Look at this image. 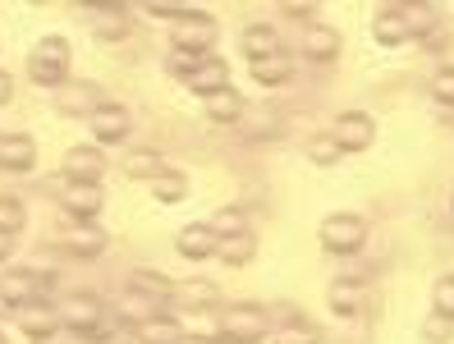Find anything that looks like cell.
<instances>
[{
    "label": "cell",
    "mask_w": 454,
    "mask_h": 344,
    "mask_svg": "<svg viewBox=\"0 0 454 344\" xmlns=\"http://www.w3.org/2000/svg\"><path fill=\"white\" fill-rule=\"evenodd\" d=\"M69 65H74V51L65 37H46L33 46V56H28V78L37 88L46 92H60L69 83Z\"/></svg>",
    "instance_id": "6da1fadb"
},
{
    "label": "cell",
    "mask_w": 454,
    "mask_h": 344,
    "mask_svg": "<svg viewBox=\"0 0 454 344\" xmlns=\"http://www.w3.org/2000/svg\"><path fill=\"white\" fill-rule=\"evenodd\" d=\"M317 239H322V248L335 253V257H354L367 244V225L354 216V211H335V216H326L322 225H317Z\"/></svg>",
    "instance_id": "7a4b0ae2"
},
{
    "label": "cell",
    "mask_w": 454,
    "mask_h": 344,
    "mask_svg": "<svg viewBox=\"0 0 454 344\" xmlns=\"http://www.w3.org/2000/svg\"><path fill=\"white\" fill-rule=\"evenodd\" d=\"M216 23H211L202 10H193L189 19H179L170 28V51H179V56H193V60H207L211 46H216Z\"/></svg>",
    "instance_id": "3957f363"
},
{
    "label": "cell",
    "mask_w": 454,
    "mask_h": 344,
    "mask_svg": "<svg viewBox=\"0 0 454 344\" xmlns=\"http://www.w3.org/2000/svg\"><path fill=\"white\" fill-rule=\"evenodd\" d=\"M225 344H262L266 340V308L262 303H230L221 312Z\"/></svg>",
    "instance_id": "277c9868"
},
{
    "label": "cell",
    "mask_w": 454,
    "mask_h": 344,
    "mask_svg": "<svg viewBox=\"0 0 454 344\" xmlns=\"http://www.w3.org/2000/svg\"><path fill=\"white\" fill-rule=\"evenodd\" d=\"M56 317H60V326H69L74 335H88L92 326L106 322V312H101V299L97 294H65L56 303Z\"/></svg>",
    "instance_id": "5b68a950"
},
{
    "label": "cell",
    "mask_w": 454,
    "mask_h": 344,
    "mask_svg": "<svg viewBox=\"0 0 454 344\" xmlns=\"http://www.w3.org/2000/svg\"><path fill=\"white\" fill-rule=\"evenodd\" d=\"M88 129H92V138H97V147H115L120 138H129V129H133V120H129V111L120 101H101L97 111L88 115Z\"/></svg>",
    "instance_id": "8992f818"
},
{
    "label": "cell",
    "mask_w": 454,
    "mask_h": 344,
    "mask_svg": "<svg viewBox=\"0 0 454 344\" xmlns=\"http://www.w3.org/2000/svg\"><path fill=\"white\" fill-rule=\"evenodd\" d=\"M46 299V285H42V271H10L0 280V303L23 312V308H37Z\"/></svg>",
    "instance_id": "52a82bcc"
},
{
    "label": "cell",
    "mask_w": 454,
    "mask_h": 344,
    "mask_svg": "<svg viewBox=\"0 0 454 344\" xmlns=\"http://www.w3.org/2000/svg\"><path fill=\"white\" fill-rule=\"evenodd\" d=\"M60 170H65L69 184H101V175H106V152H101L97 143H88V147H69V152H65V161H60Z\"/></svg>",
    "instance_id": "ba28073f"
},
{
    "label": "cell",
    "mask_w": 454,
    "mask_h": 344,
    "mask_svg": "<svg viewBox=\"0 0 454 344\" xmlns=\"http://www.w3.org/2000/svg\"><path fill=\"white\" fill-rule=\"evenodd\" d=\"M331 138L340 143V152H367L372 138H377V124H372V115H363V111H344L331 129Z\"/></svg>",
    "instance_id": "9c48e42d"
},
{
    "label": "cell",
    "mask_w": 454,
    "mask_h": 344,
    "mask_svg": "<svg viewBox=\"0 0 454 344\" xmlns=\"http://www.w3.org/2000/svg\"><path fill=\"white\" fill-rule=\"evenodd\" d=\"M184 83H189V92H198V97H216V92L230 88V65L221 56H207V60H198V69L184 78Z\"/></svg>",
    "instance_id": "30bf717a"
},
{
    "label": "cell",
    "mask_w": 454,
    "mask_h": 344,
    "mask_svg": "<svg viewBox=\"0 0 454 344\" xmlns=\"http://www.w3.org/2000/svg\"><path fill=\"white\" fill-rule=\"evenodd\" d=\"M303 56L312 65H331L340 56V28H331V23H308L303 28Z\"/></svg>",
    "instance_id": "8fae6325"
},
{
    "label": "cell",
    "mask_w": 454,
    "mask_h": 344,
    "mask_svg": "<svg viewBox=\"0 0 454 344\" xmlns=\"http://www.w3.org/2000/svg\"><path fill=\"white\" fill-rule=\"evenodd\" d=\"M60 202H65V211H69L74 221H92L106 198H101V184H69V179H65Z\"/></svg>",
    "instance_id": "7c38bea8"
},
{
    "label": "cell",
    "mask_w": 454,
    "mask_h": 344,
    "mask_svg": "<svg viewBox=\"0 0 454 344\" xmlns=\"http://www.w3.org/2000/svg\"><path fill=\"white\" fill-rule=\"evenodd\" d=\"M372 37H377L381 46H404V42H413L409 19H404V5H386V10H377V19H372Z\"/></svg>",
    "instance_id": "4fadbf2b"
},
{
    "label": "cell",
    "mask_w": 454,
    "mask_h": 344,
    "mask_svg": "<svg viewBox=\"0 0 454 344\" xmlns=\"http://www.w3.org/2000/svg\"><path fill=\"white\" fill-rule=\"evenodd\" d=\"M175 248H179V257H189V262H207V257H216L221 239L211 234V225H184L175 234Z\"/></svg>",
    "instance_id": "5bb4252c"
},
{
    "label": "cell",
    "mask_w": 454,
    "mask_h": 344,
    "mask_svg": "<svg viewBox=\"0 0 454 344\" xmlns=\"http://www.w3.org/2000/svg\"><path fill=\"white\" fill-rule=\"evenodd\" d=\"M60 244H65L74 257H88V262H92V257L106 253V234H101L92 221H74V225L60 234Z\"/></svg>",
    "instance_id": "9a60e30c"
},
{
    "label": "cell",
    "mask_w": 454,
    "mask_h": 344,
    "mask_svg": "<svg viewBox=\"0 0 454 344\" xmlns=\"http://www.w3.org/2000/svg\"><path fill=\"white\" fill-rule=\"evenodd\" d=\"M88 19H92V33L101 42H124L129 37V10L124 5H92Z\"/></svg>",
    "instance_id": "2e32d148"
},
{
    "label": "cell",
    "mask_w": 454,
    "mask_h": 344,
    "mask_svg": "<svg viewBox=\"0 0 454 344\" xmlns=\"http://www.w3.org/2000/svg\"><path fill=\"white\" fill-rule=\"evenodd\" d=\"M37 161V147L33 138H23V134H5V143H0V170H10V175H28Z\"/></svg>",
    "instance_id": "e0dca14e"
},
{
    "label": "cell",
    "mask_w": 454,
    "mask_h": 344,
    "mask_svg": "<svg viewBox=\"0 0 454 344\" xmlns=\"http://www.w3.org/2000/svg\"><path fill=\"white\" fill-rule=\"evenodd\" d=\"M239 51H244L253 65L266 60V56H280V33H276V28H266V23H248L244 37H239Z\"/></svg>",
    "instance_id": "ac0fdd59"
},
{
    "label": "cell",
    "mask_w": 454,
    "mask_h": 344,
    "mask_svg": "<svg viewBox=\"0 0 454 344\" xmlns=\"http://www.w3.org/2000/svg\"><path fill=\"white\" fill-rule=\"evenodd\" d=\"M239 129H244V138H253V143L276 138L280 134V111L276 106H248L244 120H239Z\"/></svg>",
    "instance_id": "d6986e66"
},
{
    "label": "cell",
    "mask_w": 454,
    "mask_h": 344,
    "mask_svg": "<svg viewBox=\"0 0 454 344\" xmlns=\"http://www.w3.org/2000/svg\"><path fill=\"white\" fill-rule=\"evenodd\" d=\"M56 97H60V111H65V115H92L97 106H101L97 83H74V78H69V83H65Z\"/></svg>",
    "instance_id": "ffe728a7"
},
{
    "label": "cell",
    "mask_w": 454,
    "mask_h": 344,
    "mask_svg": "<svg viewBox=\"0 0 454 344\" xmlns=\"http://www.w3.org/2000/svg\"><path fill=\"white\" fill-rule=\"evenodd\" d=\"M244 111H248V101L239 97L234 88L207 97V120H211V124H239V120H244Z\"/></svg>",
    "instance_id": "44dd1931"
},
{
    "label": "cell",
    "mask_w": 454,
    "mask_h": 344,
    "mask_svg": "<svg viewBox=\"0 0 454 344\" xmlns=\"http://www.w3.org/2000/svg\"><path fill=\"white\" fill-rule=\"evenodd\" d=\"M19 317H23L19 331L28 335V340H51V335L60 331V317H56V308H46V303H37V308H23Z\"/></svg>",
    "instance_id": "7402d4cb"
},
{
    "label": "cell",
    "mask_w": 454,
    "mask_h": 344,
    "mask_svg": "<svg viewBox=\"0 0 454 344\" xmlns=\"http://www.w3.org/2000/svg\"><path fill=\"white\" fill-rule=\"evenodd\" d=\"M133 344H184V326L161 312V317H152V322L138 326V340Z\"/></svg>",
    "instance_id": "603a6c76"
},
{
    "label": "cell",
    "mask_w": 454,
    "mask_h": 344,
    "mask_svg": "<svg viewBox=\"0 0 454 344\" xmlns=\"http://www.w3.org/2000/svg\"><path fill=\"white\" fill-rule=\"evenodd\" d=\"M253 78H257L262 88H285L289 78H294V60L285 56V51H280V56H266V60L253 65Z\"/></svg>",
    "instance_id": "cb8c5ba5"
},
{
    "label": "cell",
    "mask_w": 454,
    "mask_h": 344,
    "mask_svg": "<svg viewBox=\"0 0 454 344\" xmlns=\"http://www.w3.org/2000/svg\"><path fill=\"white\" fill-rule=\"evenodd\" d=\"M129 289H138V294H147V299H156V303H170L175 299V285L161 276V271H147V267H138L129 276Z\"/></svg>",
    "instance_id": "d4e9b609"
},
{
    "label": "cell",
    "mask_w": 454,
    "mask_h": 344,
    "mask_svg": "<svg viewBox=\"0 0 454 344\" xmlns=\"http://www.w3.org/2000/svg\"><path fill=\"white\" fill-rule=\"evenodd\" d=\"M161 170H166V161H161V152H152V147H133L124 156V175L129 179H156Z\"/></svg>",
    "instance_id": "484cf974"
},
{
    "label": "cell",
    "mask_w": 454,
    "mask_h": 344,
    "mask_svg": "<svg viewBox=\"0 0 454 344\" xmlns=\"http://www.w3.org/2000/svg\"><path fill=\"white\" fill-rule=\"evenodd\" d=\"M253 253H257L253 230H248V234H234V239H221V248H216V257L225 262V267H248Z\"/></svg>",
    "instance_id": "4316f807"
},
{
    "label": "cell",
    "mask_w": 454,
    "mask_h": 344,
    "mask_svg": "<svg viewBox=\"0 0 454 344\" xmlns=\"http://www.w3.org/2000/svg\"><path fill=\"white\" fill-rule=\"evenodd\" d=\"M152 193H156V202H184V193H189V175L184 170H161L152 179Z\"/></svg>",
    "instance_id": "83f0119b"
},
{
    "label": "cell",
    "mask_w": 454,
    "mask_h": 344,
    "mask_svg": "<svg viewBox=\"0 0 454 344\" xmlns=\"http://www.w3.org/2000/svg\"><path fill=\"white\" fill-rule=\"evenodd\" d=\"M161 308L166 303H156V299H147V294H138V289H129L124 294V303H120V317H129V322H152V317H161Z\"/></svg>",
    "instance_id": "f1b7e54d"
},
{
    "label": "cell",
    "mask_w": 454,
    "mask_h": 344,
    "mask_svg": "<svg viewBox=\"0 0 454 344\" xmlns=\"http://www.w3.org/2000/svg\"><path fill=\"white\" fill-rule=\"evenodd\" d=\"M404 19H409L413 37H436V28H441V10L436 5H404Z\"/></svg>",
    "instance_id": "f546056e"
},
{
    "label": "cell",
    "mask_w": 454,
    "mask_h": 344,
    "mask_svg": "<svg viewBox=\"0 0 454 344\" xmlns=\"http://www.w3.org/2000/svg\"><path fill=\"white\" fill-rule=\"evenodd\" d=\"M211 234H216V239H234V234H248L244 211H239V207H221L216 216H211Z\"/></svg>",
    "instance_id": "4dcf8cb0"
},
{
    "label": "cell",
    "mask_w": 454,
    "mask_h": 344,
    "mask_svg": "<svg viewBox=\"0 0 454 344\" xmlns=\"http://www.w3.org/2000/svg\"><path fill=\"white\" fill-rule=\"evenodd\" d=\"M271 344H322V331H317L308 317L303 322H289V326H280L276 335H271Z\"/></svg>",
    "instance_id": "1f68e13d"
},
{
    "label": "cell",
    "mask_w": 454,
    "mask_h": 344,
    "mask_svg": "<svg viewBox=\"0 0 454 344\" xmlns=\"http://www.w3.org/2000/svg\"><path fill=\"white\" fill-rule=\"evenodd\" d=\"M303 152H308V161H312V166H335L340 156H344V152H340V143H335L331 134H317V138H308V147H303Z\"/></svg>",
    "instance_id": "d6a6232c"
},
{
    "label": "cell",
    "mask_w": 454,
    "mask_h": 344,
    "mask_svg": "<svg viewBox=\"0 0 454 344\" xmlns=\"http://www.w3.org/2000/svg\"><path fill=\"white\" fill-rule=\"evenodd\" d=\"M331 312H335V317H354V312H358V285H354V280H340V285L331 289Z\"/></svg>",
    "instance_id": "836d02e7"
},
{
    "label": "cell",
    "mask_w": 454,
    "mask_h": 344,
    "mask_svg": "<svg viewBox=\"0 0 454 344\" xmlns=\"http://www.w3.org/2000/svg\"><path fill=\"white\" fill-rule=\"evenodd\" d=\"M28 225V211H23L19 198H0V234H19Z\"/></svg>",
    "instance_id": "e575fe53"
},
{
    "label": "cell",
    "mask_w": 454,
    "mask_h": 344,
    "mask_svg": "<svg viewBox=\"0 0 454 344\" xmlns=\"http://www.w3.org/2000/svg\"><path fill=\"white\" fill-rule=\"evenodd\" d=\"M189 331H193V340H202V344H216V340H225V331H221V317H207V312H193V317H189Z\"/></svg>",
    "instance_id": "d590c367"
},
{
    "label": "cell",
    "mask_w": 454,
    "mask_h": 344,
    "mask_svg": "<svg viewBox=\"0 0 454 344\" xmlns=\"http://www.w3.org/2000/svg\"><path fill=\"white\" fill-rule=\"evenodd\" d=\"M432 312H441L445 322H454V276H441L432 285Z\"/></svg>",
    "instance_id": "8d00e7d4"
},
{
    "label": "cell",
    "mask_w": 454,
    "mask_h": 344,
    "mask_svg": "<svg viewBox=\"0 0 454 344\" xmlns=\"http://www.w3.org/2000/svg\"><path fill=\"white\" fill-rule=\"evenodd\" d=\"M184 303H189V308H216L221 303V289L211 285V280H193L189 289H184Z\"/></svg>",
    "instance_id": "74e56055"
},
{
    "label": "cell",
    "mask_w": 454,
    "mask_h": 344,
    "mask_svg": "<svg viewBox=\"0 0 454 344\" xmlns=\"http://www.w3.org/2000/svg\"><path fill=\"white\" fill-rule=\"evenodd\" d=\"M422 340H427V344H450V340H454V322H445L441 312H432V317L422 322Z\"/></svg>",
    "instance_id": "f35d334b"
},
{
    "label": "cell",
    "mask_w": 454,
    "mask_h": 344,
    "mask_svg": "<svg viewBox=\"0 0 454 344\" xmlns=\"http://www.w3.org/2000/svg\"><path fill=\"white\" fill-rule=\"evenodd\" d=\"M432 97H436L441 106H454V69H441V74L432 78Z\"/></svg>",
    "instance_id": "ab89813d"
},
{
    "label": "cell",
    "mask_w": 454,
    "mask_h": 344,
    "mask_svg": "<svg viewBox=\"0 0 454 344\" xmlns=\"http://www.w3.org/2000/svg\"><path fill=\"white\" fill-rule=\"evenodd\" d=\"M147 14H152V19H170V23H179V19H189L193 10H184V5H147Z\"/></svg>",
    "instance_id": "60d3db41"
},
{
    "label": "cell",
    "mask_w": 454,
    "mask_h": 344,
    "mask_svg": "<svg viewBox=\"0 0 454 344\" xmlns=\"http://www.w3.org/2000/svg\"><path fill=\"white\" fill-rule=\"evenodd\" d=\"M10 101H14V78L0 69V106H10Z\"/></svg>",
    "instance_id": "b9f144b4"
},
{
    "label": "cell",
    "mask_w": 454,
    "mask_h": 344,
    "mask_svg": "<svg viewBox=\"0 0 454 344\" xmlns=\"http://www.w3.org/2000/svg\"><path fill=\"white\" fill-rule=\"evenodd\" d=\"M10 253H14V234H0V262H10Z\"/></svg>",
    "instance_id": "7bdbcfd3"
},
{
    "label": "cell",
    "mask_w": 454,
    "mask_h": 344,
    "mask_svg": "<svg viewBox=\"0 0 454 344\" xmlns=\"http://www.w3.org/2000/svg\"><path fill=\"white\" fill-rule=\"evenodd\" d=\"M285 10H289V14H299V19H312V14H317V5H285Z\"/></svg>",
    "instance_id": "ee69618b"
},
{
    "label": "cell",
    "mask_w": 454,
    "mask_h": 344,
    "mask_svg": "<svg viewBox=\"0 0 454 344\" xmlns=\"http://www.w3.org/2000/svg\"><path fill=\"white\" fill-rule=\"evenodd\" d=\"M450 211H454V189H450Z\"/></svg>",
    "instance_id": "f6af8a7d"
},
{
    "label": "cell",
    "mask_w": 454,
    "mask_h": 344,
    "mask_svg": "<svg viewBox=\"0 0 454 344\" xmlns=\"http://www.w3.org/2000/svg\"><path fill=\"white\" fill-rule=\"evenodd\" d=\"M184 344H202V340H184Z\"/></svg>",
    "instance_id": "bcb514c9"
},
{
    "label": "cell",
    "mask_w": 454,
    "mask_h": 344,
    "mask_svg": "<svg viewBox=\"0 0 454 344\" xmlns=\"http://www.w3.org/2000/svg\"><path fill=\"white\" fill-rule=\"evenodd\" d=\"M0 344H10V340H5V335H0Z\"/></svg>",
    "instance_id": "7dc6e473"
},
{
    "label": "cell",
    "mask_w": 454,
    "mask_h": 344,
    "mask_svg": "<svg viewBox=\"0 0 454 344\" xmlns=\"http://www.w3.org/2000/svg\"><path fill=\"white\" fill-rule=\"evenodd\" d=\"M0 143H5V134H0Z\"/></svg>",
    "instance_id": "c3c4849f"
}]
</instances>
